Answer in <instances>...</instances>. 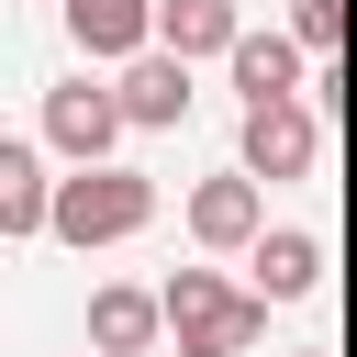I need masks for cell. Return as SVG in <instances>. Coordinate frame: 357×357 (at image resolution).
Returning a JSON list of instances; mask_svg holds the SVG:
<instances>
[{"instance_id":"6da1fadb","label":"cell","mask_w":357,"mask_h":357,"mask_svg":"<svg viewBox=\"0 0 357 357\" xmlns=\"http://www.w3.org/2000/svg\"><path fill=\"white\" fill-rule=\"evenodd\" d=\"M167 324H178V346H190V357H234V346H257L268 301H245V290H223V279L178 268V290H167Z\"/></svg>"},{"instance_id":"7a4b0ae2","label":"cell","mask_w":357,"mask_h":357,"mask_svg":"<svg viewBox=\"0 0 357 357\" xmlns=\"http://www.w3.org/2000/svg\"><path fill=\"white\" fill-rule=\"evenodd\" d=\"M245 167H257V178H301V167H312V112H301V100L245 112Z\"/></svg>"},{"instance_id":"3957f363","label":"cell","mask_w":357,"mask_h":357,"mask_svg":"<svg viewBox=\"0 0 357 357\" xmlns=\"http://www.w3.org/2000/svg\"><path fill=\"white\" fill-rule=\"evenodd\" d=\"M56 223L89 245V234H134L145 223V178H78L67 201H56Z\"/></svg>"},{"instance_id":"277c9868","label":"cell","mask_w":357,"mask_h":357,"mask_svg":"<svg viewBox=\"0 0 357 357\" xmlns=\"http://www.w3.org/2000/svg\"><path fill=\"white\" fill-rule=\"evenodd\" d=\"M123 112H134V123H178V112H190V56H145V67L123 78Z\"/></svg>"},{"instance_id":"5b68a950","label":"cell","mask_w":357,"mask_h":357,"mask_svg":"<svg viewBox=\"0 0 357 357\" xmlns=\"http://www.w3.org/2000/svg\"><path fill=\"white\" fill-rule=\"evenodd\" d=\"M234 78H245V89H257V112H268V100H290V89H301V56H290V45H268V33H245V45H234Z\"/></svg>"},{"instance_id":"8992f818","label":"cell","mask_w":357,"mask_h":357,"mask_svg":"<svg viewBox=\"0 0 357 357\" xmlns=\"http://www.w3.org/2000/svg\"><path fill=\"white\" fill-rule=\"evenodd\" d=\"M112 123H123V100H100V89H56V145L100 156V145H112Z\"/></svg>"},{"instance_id":"52a82bcc","label":"cell","mask_w":357,"mask_h":357,"mask_svg":"<svg viewBox=\"0 0 357 357\" xmlns=\"http://www.w3.org/2000/svg\"><path fill=\"white\" fill-rule=\"evenodd\" d=\"M312 279H324V245H312V234H268V245H257V290L290 301V290H312Z\"/></svg>"},{"instance_id":"ba28073f","label":"cell","mask_w":357,"mask_h":357,"mask_svg":"<svg viewBox=\"0 0 357 357\" xmlns=\"http://www.w3.org/2000/svg\"><path fill=\"white\" fill-rule=\"evenodd\" d=\"M167 45H178V56H212V45H245V33H234V0H167Z\"/></svg>"},{"instance_id":"9c48e42d","label":"cell","mask_w":357,"mask_h":357,"mask_svg":"<svg viewBox=\"0 0 357 357\" xmlns=\"http://www.w3.org/2000/svg\"><path fill=\"white\" fill-rule=\"evenodd\" d=\"M67 22H78L89 56H123V45L145 33V0H67Z\"/></svg>"},{"instance_id":"30bf717a","label":"cell","mask_w":357,"mask_h":357,"mask_svg":"<svg viewBox=\"0 0 357 357\" xmlns=\"http://www.w3.org/2000/svg\"><path fill=\"white\" fill-rule=\"evenodd\" d=\"M190 223H201V245H234V234H257V190H245V178H223V190H201V201H190Z\"/></svg>"},{"instance_id":"8fae6325","label":"cell","mask_w":357,"mask_h":357,"mask_svg":"<svg viewBox=\"0 0 357 357\" xmlns=\"http://www.w3.org/2000/svg\"><path fill=\"white\" fill-rule=\"evenodd\" d=\"M89 335H100L112 357H134V346L156 335V301H145V290H100V312H89Z\"/></svg>"},{"instance_id":"7c38bea8","label":"cell","mask_w":357,"mask_h":357,"mask_svg":"<svg viewBox=\"0 0 357 357\" xmlns=\"http://www.w3.org/2000/svg\"><path fill=\"white\" fill-rule=\"evenodd\" d=\"M0 223H11V234H22V223H45V178H33V156H22V145L0 156Z\"/></svg>"},{"instance_id":"4fadbf2b","label":"cell","mask_w":357,"mask_h":357,"mask_svg":"<svg viewBox=\"0 0 357 357\" xmlns=\"http://www.w3.org/2000/svg\"><path fill=\"white\" fill-rule=\"evenodd\" d=\"M301 33H312V45H335V33H346V0H301Z\"/></svg>"}]
</instances>
